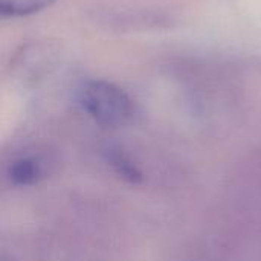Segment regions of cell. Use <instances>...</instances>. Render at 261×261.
I'll use <instances>...</instances> for the list:
<instances>
[{
  "label": "cell",
  "instance_id": "cell-3",
  "mask_svg": "<svg viewBox=\"0 0 261 261\" xmlns=\"http://www.w3.org/2000/svg\"><path fill=\"white\" fill-rule=\"evenodd\" d=\"M107 161H109V165L113 168V171L125 182L135 184V185L142 182V171L135 164V161L128 154H125L122 150L110 148L107 151Z\"/></svg>",
  "mask_w": 261,
  "mask_h": 261
},
{
  "label": "cell",
  "instance_id": "cell-4",
  "mask_svg": "<svg viewBox=\"0 0 261 261\" xmlns=\"http://www.w3.org/2000/svg\"><path fill=\"white\" fill-rule=\"evenodd\" d=\"M9 180L17 187H29L38 182L41 170L38 162L31 158H21L14 161L8 168Z\"/></svg>",
  "mask_w": 261,
  "mask_h": 261
},
{
  "label": "cell",
  "instance_id": "cell-2",
  "mask_svg": "<svg viewBox=\"0 0 261 261\" xmlns=\"http://www.w3.org/2000/svg\"><path fill=\"white\" fill-rule=\"evenodd\" d=\"M57 0H0V20L21 18L44 11Z\"/></svg>",
  "mask_w": 261,
  "mask_h": 261
},
{
  "label": "cell",
  "instance_id": "cell-1",
  "mask_svg": "<svg viewBox=\"0 0 261 261\" xmlns=\"http://www.w3.org/2000/svg\"><path fill=\"white\" fill-rule=\"evenodd\" d=\"M76 98L83 110L104 127L125 125L135 113V104L130 95L119 86L104 80L83 83Z\"/></svg>",
  "mask_w": 261,
  "mask_h": 261
}]
</instances>
